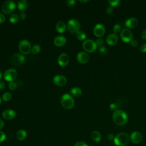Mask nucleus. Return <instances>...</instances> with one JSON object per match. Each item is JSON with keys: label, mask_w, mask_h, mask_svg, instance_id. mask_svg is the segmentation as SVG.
<instances>
[{"label": "nucleus", "mask_w": 146, "mask_h": 146, "mask_svg": "<svg viewBox=\"0 0 146 146\" xmlns=\"http://www.w3.org/2000/svg\"><path fill=\"white\" fill-rule=\"evenodd\" d=\"M110 108L112 110V111H115L116 110H117V106L116 104L115 103H112L110 104Z\"/></svg>", "instance_id": "nucleus-40"}, {"label": "nucleus", "mask_w": 146, "mask_h": 146, "mask_svg": "<svg viewBox=\"0 0 146 146\" xmlns=\"http://www.w3.org/2000/svg\"><path fill=\"white\" fill-rule=\"evenodd\" d=\"M6 139V134L2 131H0V143L3 142Z\"/></svg>", "instance_id": "nucleus-32"}, {"label": "nucleus", "mask_w": 146, "mask_h": 146, "mask_svg": "<svg viewBox=\"0 0 146 146\" xmlns=\"http://www.w3.org/2000/svg\"><path fill=\"white\" fill-rule=\"evenodd\" d=\"M115 136L113 133H108L107 135V138L109 140H113L115 139Z\"/></svg>", "instance_id": "nucleus-43"}, {"label": "nucleus", "mask_w": 146, "mask_h": 146, "mask_svg": "<svg viewBox=\"0 0 146 146\" xmlns=\"http://www.w3.org/2000/svg\"><path fill=\"white\" fill-rule=\"evenodd\" d=\"M3 78L7 82H13L17 76V71L13 68H9L3 74Z\"/></svg>", "instance_id": "nucleus-8"}, {"label": "nucleus", "mask_w": 146, "mask_h": 146, "mask_svg": "<svg viewBox=\"0 0 146 146\" xmlns=\"http://www.w3.org/2000/svg\"><path fill=\"white\" fill-rule=\"evenodd\" d=\"M130 140V137L126 132H120L115 137L113 141L117 146H125Z\"/></svg>", "instance_id": "nucleus-2"}, {"label": "nucleus", "mask_w": 146, "mask_h": 146, "mask_svg": "<svg viewBox=\"0 0 146 146\" xmlns=\"http://www.w3.org/2000/svg\"><path fill=\"white\" fill-rule=\"evenodd\" d=\"M18 9L22 11L26 10L28 7V2L26 0H20L17 3Z\"/></svg>", "instance_id": "nucleus-21"}, {"label": "nucleus", "mask_w": 146, "mask_h": 146, "mask_svg": "<svg viewBox=\"0 0 146 146\" xmlns=\"http://www.w3.org/2000/svg\"><path fill=\"white\" fill-rule=\"evenodd\" d=\"M70 58L66 53H62L58 58V63L62 67H65L69 63Z\"/></svg>", "instance_id": "nucleus-11"}, {"label": "nucleus", "mask_w": 146, "mask_h": 146, "mask_svg": "<svg viewBox=\"0 0 146 146\" xmlns=\"http://www.w3.org/2000/svg\"><path fill=\"white\" fill-rule=\"evenodd\" d=\"M9 88L10 90H14L17 88V84L14 82H10L9 84Z\"/></svg>", "instance_id": "nucleus-33"}, {"label": "nucleus", "mask_w": 146, "mask_h": 146, "mask_svg": "<svg viewBox=\"0 0 146 146\" xmlns=\"http://www.w3.org/2000/svg\"><path fill=\"white\" fill-rule=\"evenodd\" d=\"M83 49L88 52H92L97 48V45L95 41L92 39H87L83 43Z\"/></svg>", "instance_id": "nucleus-7"}, {"label": "nucleus", "mask_w": 146, "mask_h": 146, "mask_svg": "<svg viewBox=\"0 0 146 146\" xmlns=\"http://www.w3.org/2000/svg\"><path fill=\"white\" fill-rule=\"evenodd\" d=\"M91 138L94 141L99 142L101 140L102 136L99 131H94L91 133Z\"/></svg>", "instance_id": "nucleus-23"}, {"label": "nucleus", "mask_w": 146, "mask_h": 146, "mask_svg": "<svg viewBox=\"0 0 146 146\" xmlns=\"http://www.w3.org/2000/svg\"><path fill=\"white\" fill-rule=\"evenodd\" d=\"M76 59L80 63L84 64L88 62L90 59V56L87 52L81 51L77 54Z\"/></svg>", "instance_id": "nucleus-14"}, {"label": "nucleus", "mask_w": 146, "mask_h": 146, "mask_svg": "<svg viewBox=\"0 0 146 146\" xmlns=\"http://www.w3.org/2000/svg\"><path fill=\"white\" fill-rule=\"evenodd\" d=\"M107 48L106 47L104 46H102V47H100L99 48V52L102 54V55H106L107 54Z\"/></svg>", "instance_id": "nucleus-34"}, {"label": "nucleus", "mask_w": 146, "mask_h": 146, "mask_svg": "<svg viewBox=\"0 0 146 146\" xmlns=\"http://www.w3.org/2000/svg\"><path fill=\"white\" fill-rule=\"evenodd\" d=\"M1 98H0V104H1Z\"/></svg>", "instance_id": "nucleus-48"}, {"label": "nucleus", "mask_w": 146, "mask_h": 146, "mask_svg": "<svg viewBox=\"0 0 146 146\" xmlns=\"http://www.w3.org/2000/svg\"><path fill=\"white\" fill-rule=\"evenodd\" d=\"M15 6V3L14 1H7L3 3L1 10L4 14H9L11 13L14 10Z\"/></svg>", "instance_id": "nucleus-6"}, {"label": "nucleus", "mask_w": 146, "mask_h": 146, "mask_svg": "<svg viewBox=\"0 0 146 146\" xmlns=\"http://www.w3.org/2000/svg\"><path fill=\"white\" fill-rule=\"evenodd\" d=\"M12 98V95L9 92H6L2 95V99L5 102L9 101Z\"/></svg>", "instance_id": "nucleus-28"}, {"label": "nucleus", "mask_w": 146, "mask_h": 146, "mask_svg": "<svg viewBox=\"0 0 146 146\" xmlns=\"http://www.w3.org/2000/svg\"><path fill=\"white\" fill-rule=\"evenodd\" d=\"M70 92L73 96H76V97L80 96L82 95V90L78 87H72V88H71Z\"/></svg>", "instance_id": "nucleus-24"}, {"label": "nucleus", "mask_w": 146, "mask_h": 146, "mask_svg": "<svg viewBox=\"0 0 146 146\" xmlns=\"http://www.w3.org/2000/svg\"><path fill=\"white\" fill-rule=\"evenodd\" d=\"M66 3L68 6H72L75 5V3H76V1L75 0H68L66 1Z\"/></svg>", "instance_id": "nucleus-37"}, {"label": "nucleus", "mask_w": 146, "mask_h": 146, "mask_svg": "<svg viewBox=\"0 0 146 146\" xmlns=\"http://www.w3.org/2000/svg\"><path fill=\"white\" fill-rule=\"evenodd\" d=\"M53 83L58 86H63L67 83L66 78L62 75H57L53 78Z\"/></svg>", "instance_id": "nucleus-12"}, {"label": "nucleus", "mask_w": 146, "mask_h": 146, "mask_svg": "<svg viewBox=\"0 0 146 146\" xmlns=\"http://www.w3.org/2000/svg\"><path fill=\"white\" fill-rule=\"evenodd\" d=\"M16 112L11 109H7L3 111L2 116L6 120H11L16 116Z\"/></svg>", "instance_id": "nucleus-16"}, {"label": "nucleus", "mask_w": 146, "mask_h": 146, "mask_svg": "<svg viewBox=\"0 0 146 146\" xmlns=\"http://www.w3.org/2000/svg\"><path fill=\"white\" fill-rule=\"evenodd\" d=\"M89 1L88 0H86V1H82V0H79V2H88Z\"/></svg>", "instance_id": "nucleus-47"}, {"label": "nucleus", "mask_w": 146, "mask_h": 146, "mask_svg": "<svg viewBox=\"0 0 146 146\" xmlns=\"http://www.w3.org/2000/svg\"><path fill=\"white\" fill-rule=\"evenodd\" d=\"M27 137V132L25 129H19L16 133V137L19 141L24 140Z\"/></svg>", "instance_id": "nucleus-22"}, {"label": "nucleus", "mask_w": 146, "mask_h": 146, "mask_svg": "<svg viewBox=\"0 0 146 146\" xmlns=\"http://www.w3.org/2000/svg\"><path fill=\"white\" fill-rule=\"evenodd\" d=\"M93 31L94 34L96 36L100 38L104 34L106 30L103 25L101 23H98L95 26Z\"/></svg>", "instance_id": "nucleus-13"}, {"label": "nucleus", "mask_w": 146, "mask_h": 146, "mask_svg": "<svg viewBox=\"0 0 146 146\" xmlns=\"http://www.w3.org/2000/svg\"><path fill=\"white\" fill-rule=\"evenodd\" d=\"M60 103L62 107L67 110L72 108L75 104L73 97L70 94H63L60 98Z\"/></svg>", "instance_id": "nucleus-3"}, {"label": "nucleus", "mask_w": 146, "mask_h": 146, "mask_svg": "<svg viewBox=\"0 0 146 146\" xmlns=\"http://www.w3.org/2000/svg\"><path fill=\"white\" fill-rule=\"evenodd\" d=\"M113 11V7L111 6H108L106 9V12L107 14H111Z\"/></svg>", "instance_id": "nucleus-36"}, {"label": "nucleus", "mask_w": 146, "mask_h": 146, "mask_svg": "<svg viewBox=\"0 0 146 146\" xmlns=\"http://www.w3.org/2000/svg\"><path fill=\"white\" fill-rule=\"evenodd\" d=\"M19 17H20V18L22 20H24L27 17V15H26V14L24 12V11H22V13H21L20 15H19Z\"/></svg>", "instance_id": "nucleus-42"}, {"label": "nucleus", "mask_w": 146, "mask_h": 146, "mask_svg": "<svg viewBox=\"0 0 146 146\" xmlns=\"http://www.w3.org/2000/svg\"><path fill=\"white\" fill-rule=\"evenodd\" d=\"M130 43H131V46L133 47H136L138 45V42H137V40H136L135 39H132L131 40V42H130Z\"/></svg>", "instance_id": "nucleus-38"}, {"label": "nucleus", "mask_w": 146, "mask_h": 146, "mask_svg": "<svg viewBox=\"0 0 146 146\" xmlns=\"http://www.w3.org/2000/svg\"><path fill=\"white\" fill-rule=\"evenodd\" d=\"M66 27H67V26L66 25L65 23L62 21H58L56 23L55 26L56 30L59 33H63L64 32H65L66 30Z\"/></svg>", "instance_id": "nucleus-20"}, {"label": "nucleus", "mask_w": 146, "mask_h": 146, "mask_svg": "<svg viewBox=\"0 0 146 146\" xmlns=\"http://www.w3.org/2000/svg\"><path fill=\"white\" fill-rule=\"evenodd\" d=\"M4 126V122L2 119L0 118V129H2Z\"/></svg>", "instance_id": "nucleus-46"}, {"label": "nucleus", "mask_w": 146, "mask_h": 146, "mask_svg": "<svg viewBox=\"0 0 146 146\" xmlns=\"http://www.w3.org/2000/svg\"><path fill=\"white\" fill-rule=\"evenodd\" d=\"M19 50L22 54H28L31 51V43L26 39L22 40L19 43Z\"/></svg>", "instance_id": "nucleus-5"}, {"label": "nucleus", "mask_w": 146, "mask_h": 146, "mask_svg": "<svg viewBox=\"0 0 146 146\" xmlns=\"http://www.w3.org/2000/svg\"><path fill=\"white\" fill-rule=\"evenodd\" d=\"M112 120L117 125H123L125 124L128 120L127 114L121 110H117L113 112L112 115Z\"/></svg>", "instance_id": "nucleus-1"}, {"label": "nucleus", "mask_w": 146, "mask_h": 146, "mask_svg": "<svg viewBox=\"0 0 146 146\" xmlns=\"http://www.w3.org/2000/svg\"><path fill=\"white\" fill-rule=\"evenodd\" d=\"M108 2L110 5V6L116 7L120 5V0H109L108 1Z\"/></svg>", "instance_id": "nucleus-29"}, {"label": "nucleus", "mask_w": 146, "mask_h": 146, "mask_svg": "<svg viewBox=\"0 0 146 146\" xmlns=\"http://www.w3.org/2000/svg\"><path fill=\"white\" fill-rule=\"evenodd\" d=\"M5 16L2 13H0V24L3 23L5 21Z\"/></svg>", "instance_id": "nucleus-41"}, {"label": "nucleus", "mask_w": 146, "mask_h": 146, "mask_svg": "<svg viewBox=\"0 0 146 146\" xmlns=\"http://www.w3.org/2000/svg\"><path fill=\"white\" fill-rule=\"evenodd\" d=\"M121 31V26L119 24H116L113 27V31L114 34H117L120 33Z\"/></svg>", "instance_id": "nucleus-30"}, {"label": "nucleus", "mask_w": 146, "mask_h": 146, "mask_svg": "<svg viewBox=\"0 0 146 146\" xmlns=\"http://www.w3.org/2000/svg\"><path fill=\"white\" fill-rule=\"evenodd\" d=\"M120 38L125 43L131 42L132 40L133 34L128 29H124L120 32Z\"/></svg>", "instance_id": "nucleus-9"}, {"label": "nucleus", "mask_w": 146, "mask_h": 146, "mask_svg": "<svg viewBox=\"0 0 146 146\" xmlns=\"http://www.w3.org/2000/svg\"><path fill=\"white\" fill-rule=\"evenodd\" d=\"M139 50L142 52H146V43H144V44H142L140 47Z\"/></svg>", "instance_id": "nucleus-39"}, {"label": "nucleus", "mask_w": 146, "mask_h": 146, "mask_svg": "<svg viewBox=\"0 0 146 146\" xmlns=\"http://www.w3.org/2000/svg\"><path fill=\"white\" fill-rule=\"evenodd\" d=\"M138 25V21L136 18L132 17L127 19L125 22V27L129 29H133Z\"/></svg>", "instance_id": "nucleus-17"}, {"label": "nucleus", "mask_w": 146, "mask_h": 146, "mask_svg": "<svg viewBox=\"0 0 146 146\" xmlns=\"http://www.w3.org/2000/svg\"><path fill=\"white\" fill-rule=\"evenodd\" d=\"M86 34L84 31H79L78 33H76V38L79 40H84L86 39Z\"/></svg>", "instance_id": "nucleus-26"}, {"label": "nucleus", "mask_w": 146, "mask_h": 146, "mask_svg": "<svg viewBox=\"0 0 146 146\" xmlns=\"http://www.w3.org/2000/svg\"><path fill=\"white\" fill-rule=\"evenodd\" d=\"M54 43L55 46L58 47H62L64 46L66 43V38L61 35L56 36L54 39Z\"/></svg>", "instance_id": "nucleus-19"}, {"label": "nucleus", "mask_w": 146, "mask_h": 146, "mask_svg": "<svg viewBox=\"0 0 146 146\" xmlns=\"http://www.w3.org/2000/svg\"><path fill=\"white\" fill-rule=\"evenodd\" d=\"M19 17L16 14H11L9 17V21L11 23H17L19 21Z\"/></svg>", "instance_id": "nucleus-25"}, {"label": "nucleus", "mask_w": 146, "mask_h": 146, "mask_svg": "<svg viewBox=\"0 0 146 146\" xmlns=\"http://www.w3.org/2000/svg\"><path fill=\"white\" fill-rule=\"evenodd\" d=\"M67 28L70 33L72 34H76L80 31V25L78 20L72 19L68 21L67 23Z\"/></svg>", "instance_id": "nucleus-4"}, {"label": "nucleus", "mask_w": 146, "mask_h": 146, "mask_svg": "<svg viewBox=\"0 0 146 146\" xmlns=\"http://www.w3.org/2000/svg\"><path fill=\"white\" fill-rule=\"evenodd\" d=\"M5 88V83L3 81L0 80V91L2 90Z\"/></svg>", "instance_id": "nucleus-45"}, {"label": "nucleus", "mask_w": 146, "mask_h": 146, "mask_svg": "<svg viewBox=\"0 0 146 146\" xmlns=\"http://www.w3.org/2000/svg\"><path fill=\"white\" fill-rule=\"evenodd\" d=\"M95 43H96L97 46L102 47V46H103V45L104 44V40L101 38H99L98 39H96Z\"/></svg>", "instance_id": "nucleus-31"}, {"label": "nucleus", "mask_w": 146, "mask_h": 146, "mask_svg": "<svg viewBox=\"0 0 146 146\" xmlns=\"http://www.w3.org/2000/svg\"><path fill=\"white\" fill-rule=\"evenodd\" d=\"M74 146H88L86 143H85L84 141H79L78 142H76Z\"/></svg>", "instance_id": "nucleus-35"}, {"label": "nucleus", "mask_w": 146, "mask_h": 146, "mask_svg": "<svg viewBox=\"0 0 146 146\" xmlns=\"http://www.w3.org/2000/svg\"><path fill=\"white\" fill-rule=\"evenodd\" d=\"M41 48L39 44H35L31 48V52L33 54H37L40 51Z\"/></svg>", "instance_id": "nucleus-27"}, {"label": "nucleus", "mask_w": 146, "mask_h": 146, "mask_svg": "<svg viewBox=\"0 0 146 146\" xmlns=\"http://www.w3.org/2000/svg\"><path fill=\"white\" fill-rule=\"evenodd\" d=\"M141 36L143 39H146V29L143 31L141 34Z\"/></svg>", "instance_id": "nucleus-44"}, {"label": "nucleus", "mask_w": 146, "mask_h": 146, "mask_svg": "<svg viewBox=\"0 0 146 146\" xmlns=\"http://www.w3.org/2000/svg\"><path fill=\"white\" fill-rule=\"evenodd\" d=\"M25 60V57L23 55L17 53L12 55L11 58V62L13 65L19 66L22 64Z\"/></svg>", "instance_id": "nucleus-10"}, {"label": "nucleus", "mask_w": 146, "mask_h": 146, "mask_svg": "<svg viewBox=\"0 0 146 146\" xmlns=\"http://www.w3.org/2000/svg\"><path fill=\"white\" fill-rule=\"evenodd\" d=\"M130 140L133 144H139L143 139L142 134L139 131H133L130 135Z\"/></svg>", "instance_id": "nucleus-15"}, {"label": "nucleus", "mask_w": 146, "mask_h": 146, "mask_svg": "<svg viewBox=\"0 0 146 146\" xmlns=\"http://www.w3.org/2000/svg\"><path fill=\"white\" fill-rule=\"evenodd\" d=\"M118 41V36L116 34L113 33L110 34L106 38V42L108 45L112 46L115 44Z\"/></svg>", "instance_id": "nucleus-18"}]
</instances>
